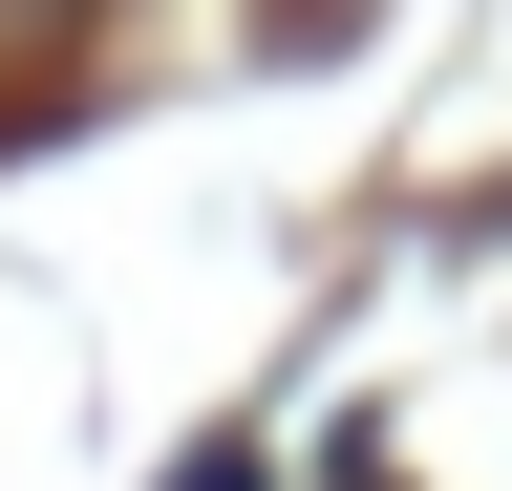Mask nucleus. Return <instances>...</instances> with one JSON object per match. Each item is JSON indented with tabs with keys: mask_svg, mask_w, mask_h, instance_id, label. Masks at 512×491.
<instances>
[{
	"mask_svg": "<svg viewBox=\"0 0 512 491\" xmlns=\"http://www.w3.org/2000/svg\"><path fill=\"white\" fill-rule=\"evenodd\" d=\"M171 491H278V470H256V449H192V470H171Z\"/></svg>",
	"mask_w": 512,
	"mask_h": 491,
	"instance_id": "nucleus-1",
	"label": "nucleus"
}]
</instances>
